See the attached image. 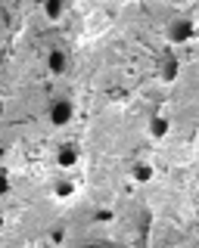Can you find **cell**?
I'll list each match as a JSON object with an SVG mask.
<instances>
[{
    "label": "cell",
    "mask_w": 199,
    "mask_h": 248,
    "mask_svg": "<svg viewBox=\"0 0 199 248\" xmlns=\"http://www.w3.org/2000/svg\"><path fill=\"white\" fill-rule=\"evenodd\" d=\"M75 118V103L72 99H56L50 108V124H56V127H63V124H68Z\"/></svg>",
    "instance_id": "1"
},
{
    "label": "cell",
    "mask_w": 199,
    "mask_h": 248,
    "mask_svg": "<svg viewBox=\"0 0 199 248\" xmlns=\"http://www.w3.org/2000/svg\"><path fill=\"white\" fill-rule=\"evenodd\" d=\"M78 165V149L75 146H63L59 149V168H75Z\"/></svg>",
    "instance_id": "2"
},
{
    "label": "cell",
    "mask_w": 199,
    "mask_h": 248,
    "mask_svg": "<svg viewBox=\"0 0 199 248\" xmlns=\"http://www.w3.org/2000/svg\"><path fill=\"white\" fill-rule=\"evenodd\" d=\"M47 68H50V75H63V68H66V53L53 50L50 59H47Z\"/></svg>",
    "instance_id": "3"
},
{
    "label": "cell",
    "mask_w": 199,
    "mask_h": 248,
    "mask_svg": "<svg viewBox=\"0 0 199 248\" xmlns=\"http://www.w3.org/2000/svg\"><path fill=\"white\" fill-rule=\"evenodd\" d=\"M134 180L137 183H149L152 180V165H137L134 168Z\"/></svg>",
    "instance_id": "4"
},
{
    "label": "cell",
    "mask_w": 199,
    "mask_h": 248,
    "mask_svg": "<svg viewBox=\"0 0 199 248\" xmlns=\"http://www.w3.org/2000/svg\"><path fill=\"white\" fill-rule=\"evenodd\" d=\"M44 10H47L50 19H59V16H63V0H47V3H44Z\"/></svg>",
    "instance_id": "5"
},
{
    "label": "cell",
    "mask_w": 199,
    "mask_h": 248,
    "mask_svg": "<svg viewBox=\"0 0 199 248\" xmlns=\"http://www.w3.org/2000/svg\"><path fill=\"white\" fill-rule=\"evenodd\" d=\"M56 196H59V199L75 196V186H72V183H66V180H63V183H56Z\"/></svg>",
    "instance_id": "6"
},
{
    "label": "cell",
    "mask_w": 199,
    "mask_h": 248,
    "mask_svg": "<svg viewBox=\"0 0 199 248\" xmlns=\"http://www.w3.org/2000/svg\"><path fill=\"white\" fill-rule=\"evenodd\" d=\"M165 130H168V121L165 118H156V121H152V137H165Z\"/></svg>",
    "instance_id": "7"
}]
</instances>
